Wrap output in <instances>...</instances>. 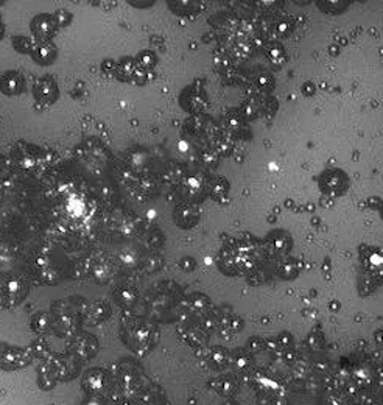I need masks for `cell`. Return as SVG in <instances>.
Returning <instances> with one entry per match:
<instances>
[{
    "instance_id": "6da1fadb",
    "label": "cell",
    "mask_w": 383,
    "mask_h": 405,
    "mask_svg": "<svg viewBox=\"0 0 383 405\" xmlns=\"http://www.w3.org/2000/svg\"><path fill=\"white\" fill-rule=\"evenodd\" d=\"M119 330L120 339L128 346V349L140 357L147 356L159 339V332L154 324L142 317L131 315L128 312H123L119 323Z\"/></svg>"
},
{
    "instance_id": "7a4b0ae2",
    "label": "cell",
    "mask_w": 383,
    "mask_h": 405,
    "mask_svg": "<svg viewBox=\"0 0 383 405\" xmlns=\"http://www.w3.org/2000/svg\"><path fill=\"white\" fill-rule=\"evenodd\" d=\"M73 299H61L53 302L51 315L55 319V332L61 336H71L79 332V326L83 324L86 310H82Z\"/></svg>"
},
{
    "instance_id": "3957f363",
    "label": "cell",
    "mask_w": 383,
    "mask_h": 405,
    "mask_svg": "<svg viewBox=\"0 0 383 405\" xmlns=\"http://www.w3.org/2000/svg\"><path fill=\"white\" fill-rule=\"evenodd\" d=\"M30 282L21 273H5L0 276V310L13 309L27 298Z\"/></svg>"
},
{
    "instance_id": "277c9868",
    "label": "cell",
    "mask_w": 383,
    "mask_h": 405,
    "mask_svg": "<svg viewBox=\"0 0 383 405\" xmlns=\"http://www.w3.org/2000/svg\"><path fill=\"white\" fill-rule=\"evenodd\" d=\"M34 357L27 347L14 346L5 341H0V369L3 371H19L33 363Z\"/></svg>"
},
{
    "instance_id": "5b68a950",
    "label": "cell",
    "mask_w": 383,
    "mask_h": 405,
    "mask_svg": "<svg viewBox=\"0 0 383 405\" xmlns=\"http://www.w3.org/2000/svg\"><path fill=\"white\" fill-rule=\"evenodd\" d=\"M67 352L72 354V356L78 358V360L82 363L92 360L94 357H97V354L100 352L99 339H97V336L92 334L79 330V332L71 336Z\"/></svg>"
},
{
    "instance_id": "8992f818",
    "label": "cell",
    "mask_w": 383,
    "mask_h": 405,
    "mask_svg": "<svg viewBox=\"0 0 383 405\" xmlns=\"http://www.w3.org/2000/svg\"><path fill=\"white\" fill-rule=\"evenodd\" d=\"M33 99L34 106H42L44 110L49 106H53L60 99V88L53 75L39 77L33 84Z\"/></svg>"
},
{
    "instance_id": "52a82bcc",
    "label": "cell",
    "mask_w": 383,
    "mask_h": 405,
    "mask_svg": "<svg viewBox=\"0 0 383 405\" xmlns=\"http://www.w3.org/2000/svg\"><path fill=\"white\" fill-rule=\"evenodd\" d=\"M110 374L103 368H92L88 369L83 374L82 388L88 396H100L110 390Z\"/></svg>"
},
{
    "instance_id": "ba28073f",
    "label": "cell",
    "mask_w": 383,
    "mask_h": 405,
    "mask_svg": "<svg viewBox=\"0 0 383 405\" xmlns=\"http://www.w3.org/2000/svg\"><path fill=\"white\" fill-rule=\"evenodd\" d=\"M30 30L34 41H53L60 28L56 25L53 13H39L30 21Z\"/></svg>"
},
{
    "instance_id": "9c48e42d",
    "label": "cell",
    "mask_w": 383,
    "mask_h": 405,
    "mask_svg": "<svg viewBox=\"0 0 383 405\" xmlns=\"http://www.w3.org/2000/svg\"><path fill=\"white\" fill-rule=\"evenodd\" d=\"M86 271L95 284L105 285L116 275V265L105 256H94L88 260Z\"/></svg>"
},
{
    "instance_id": "30bf717a",
    "label": "cell",
    "mask_w": 383,
    "mask_h": 405,
    "mask_svg": "<svg viewBox=\"0 0 383 405\" xmlns=\"http://www.w3.org/2000/svg\"><path fill=\"white\" fill-rule=\"evenodd\" d=\"M53 368V373L56 376L58 382H69L73 380L79 374V367L82 362L72 356V354H58L53 362L50 363Z\"/></svg>"
},
{
    "instance_id": "8fae6325",
    "label": "cell",
    "mask_w": 383,
    "mask_h": 405,
    "mask_svg": "<svg viewBox=\"0 0 383 405\" xmlns=\"http://www.w3.org/2000/svg\"><path fill=\"white\" fill-rule=\"evenodd\" d=\"M111 315H112V309L110 302L105 299H97V301L89 302L88 307H86L83 323L88 324L90 328L101 326V324L110 321Z\"/></svg>"
},
{
    "instance_id": "7c38bea8",
    "label": "cell",
    "mask_w": 383,
    "mask_h": 405,
    "mask_svg": "<svg viewBox=\"0 0 383 405\" xmlns=\"http://www.w3.org/2000/svg\"><path fill=\"white\" fill-rule=\"evenodd\" d=\"M209 184L210 182L199 173L190 175L182 180V192H184L187 201L195 204L197 201H201L206 197V193H209Z\"/></svg>"
},
{
    "instance_id": "4fadbf2b",
    "label": "cell",
    "mask_w": 383,
    "mask_h": 405,
    "mask_svg": "<svg viewBox=\"0 0 383 405\" xmlns=\"http://www.w3.org/2000/svg\"><path fill=\"white\" fill-rule=\"evenodd\" d=\"M199 208L198 204L190 203V201H184L180 203L178 206L173 210V221L178 225L181 230H192L193 226H197L199 221Z\"/></svg>"
},
{
    "instance_id": "5bb4252c",
    "label": "cell",
    "mask_w": 383,
    "mask_h": 405,
    "mask_svg": "<svg viewBox=\"0 0 383 405\" xmlns=\"http://www.w3.org/2000/svg\"><path fill=\"white\" fill-rule=\"evenodd\" d=\"M27 86L25 75L21 71H7L0 77V93L7 97L24 94Z\"/></svg>"
},
{
    "instance_id": "9a60e30c",
    "label": "cell",
    "mask_w": 383,
    "mask_h": 405,
    "mask_svg": "<svg viewBox=\"0 0 383 405\" xmlns=\"http://www.w3.org/2000/svg\"><path fill=\"white\" fill-rule=\"evenodd\" d=\"M30 56L38 66L47 67L58 60V47H56L53 41H34V47Z\"/></svg>"
},
{
    "instance_id": "2e32d148",
    "label": "cell",
    "mask_w": 383,
    "mask_h": 405,
    "mask_svg": "<svg viewBox=\"0 0 383 405\" xmlns=\"http://www.w3.org/2000/svg\"><path fill=\"white\" fill-rule=\"evenodd\" d=\"M112 296L119 307H122L123 310H128L136 304L137 298H139V292H137V289L133 287V285L122 284V285H117Z\"/></svg>"
},
{
    "instance_id": "e0dca14e",
    "label": "cell",
    "mask_w": 383,
    "mask_h": 405,
    "mask_svg": "<svg viewBox=\"0 0 383 405\" xmlns=\"http://www.w3.org/2000/svg\"><path fill=\"white\" fill-rule=\"evenodd\" d=\"M30 328L34 334L38 335H49L55 329V319L51 312L39 310L34 313L30 319Z\"/></svg>"
},
{
    "instance_id": "ac0fdd59",
    "label": "cell",
    "mask_w": 383,
    "mask_h": 405,
    "mask_svg": "<svg viewBox=\"0 0 383 405\" xmlns=\"http://www.w3.org/2000/svg\"><path fill=\"white\" fill-rule=\"evenodd\" d=\"M139 69L134 56H123L117 61L116 79L120 83H133L136 72Z\"/></svg>"
},
{
    "instance_id": "d6986e66",
    "label": "cell",
    "mask_w": 383,
    "mask_h": 405,
    "mask_svg": "<svg viewBox=\"0 0 383 405\" xmlns=\"http://www.w3.org/2000/svg\"><path fill=\"white\" fill-rule=\"evenodd\" d=\"M346 176L343 175L338 170H334V172H328L323 175V189L328 191L330 195H340V193L346 189L347 182Z\"/></svg>"
},
{
    "instance_id": "ffe728a7",
    "label": "cell",
    "mask_w": 383,
    "mask_h": 405,
    "mask_svg": "<svg viewBox=\"0 0 383 405\" xmlns=\"http://www.w3.org/2000/svg\"><path fill=\"white\" fill-rule=\"evenodd\" d=\"M28 349L32 351L34 358H39V360H42V363H51L56 358V356H58V354L53 351V347L49 345V341H45L44 339L33 340L32 343L28 345Z\"/></svg>"
},
{
    "instance_id": "44dd1931",
    "label": "cell",
    "mask_w": 383,
    "mask_h": 405,
    "mask_svg": "<svg viewBox=\"0 0 383 405\" xmlns=\"http://www.w3.org/2000/svg\"><path fill=\"white\" fill-rule=\"evenodd\" d=\"M58 385V379L53 373V368H51L50 363H42L38 369V386L44 391H50Z\"/></svg>"
},
{
    "instance_id": "7402d4cb",
    "label": "cell",
    "mask_w": 383,
    "mask_h": 405,
    "mask_svg": "<svg viewBox=\"0 0 383 405\" xmlns=\"http://www.w3.org/2000/svg\"><path fill=\"white\" fill-rule=\"evenodd\" d=\"M227 192H230V184H227L226 178L223 176H219L214 181H210L209 184V195L212 197L215 201H225V198L227 197Z\"/></svg>"
},
{
    "instance_id": "603a6c76",
    "label": "cell",
    "mask_w": 383,
    "mask_h": 405,
    "mask_svg": "<svg viewBox=\"0 0 383 405\" xmlns=\"http://www.w3.org/2000/svg\"><path fill=\"white\" fill-rule=\"evenodd\" d=\"M136 62L139 66V69H144L148 72H154L158 66V55L153 50H140L136 56Z\"/></svg>"
},
{
    "instance_id": "cb8c5ba5",
    "label": "cell",
    "mask_w": 383,
    "mask_h": 405,
    "mask_svg": "<svg viewBox=\"0 0 383 405\" xmlns=\"http://www.w3.org/2000/svg\"><path fill=\"white\" fill-rule=\"evenodd\" d=\"M209 363L214 369H221L227 365V360H230V354H227L226 349L223 347H214L212 351L209 352Z\"/></svg>"
},
{
    "instance_id": "d4e9b609",
    "label": "cell",
    "mask_w": 383,
    "mask_h": 405,
    "mask_svg": "<svg viewBox=\"0 0 383 405\" xmlns=\"http://www.w3.org/2000/svg\"><path fill=\"white\" fill-rule=\"evenodd\" d=\"M187 306H188V309L195 310L197 313H204L210 309V306L212 304H210V299L208 298V296H204L201 293H195L188 298Z\"/></svg>"
},
{
    "instance_id": "484cf974",
    "label": "cell",
    "mask_w": 383,
    "mask_h": 405,
    "mask_svg": "<svg viewBox=\"0 0 383 405\" xmlns=\"http://www.w3.org/2000/svg\"><path fill=\"white\" fill-rule=\"evenodd\" d=\"M11 45L16 50L17 53L21 55H32L33 47H34V41L28 36H13L11 38Z\"/></svg>"
},
{
    "instance_id": "4316f807",
    "label": "cell",
    "mask_w": 383,
    "mask_h": 405,
    "mask_svg": "<svg viewBox=\"0 0 383 405\" xmlns=\"http://www.w3.org/2000/svg\"><path fill=\"white\" fill-rule=\"evenodd\" d=\"M210 386H212L219 395H232L236 384H234L232 379L230 378H220V379H214Z\"/></svg>"
},
{
    "instance_id": "83f0119b",
    "label": "cell",
    "mask_w": 383,
    "mask_h": 405,
    "mask_svg": "<svg viewBox=\"0 0 383 405\" xmlns=\"http://www.w3.org/2000/svg\"><path fill=\"white\" fill-rule=\"evenodd\" d=\"M53 18L56 21V25H58V28H66V27H69L72 24L73 14L71 13V11H67L64 8H60L53 13Z\"/></svg>"
},
{
    "instance_id": "f1b7e54d",
    "label": "cell",
    "mask_w": 383,
    "mask_h": 405,
    "mask_svg": "<svg viewBox=\"0 0 383 405\" xmlns=\"http://www.w3.org/2000/svg\"><path fill=\"white\" fill-rule=\"evenodd\" d=\"M101 73L105 75L108 79H116V71H117V61L112 58H106L101 61L100 64Z\"/></svg>"
},
{
    "instance_id": "f546056e",
    "label": "cell",
    "mask_w": 383,
    "mask_h": 405,
    "mask_svg": "<svg viewBox=\"0 0 383 405\" xmlns=\"http://www.w3.org/2000/svg\"><path fill=\"white\" fill-rule=\"evenodd\" d=\"M273 238V247L277 251H287L290 248V237L285 236L284 232H276L270 236Z\"/></svg>"
},
{
    "instance_id": "4dcf8cb0",
    "label": "cell",
    "mask_w": 383,
    "mask_h": 405,
    "mask_svg": "<svg viewBox=\"0 0 383 405\" xmlns=\"http://www.w3.org/2000/svg\"><path fill=\"white\" fill-rule=\"evenodd\" d=\"M153 79H154V72H148V71H144V69H137L133 83L136 84V86H145V84L153 82Z\"/></svg>"
},
{
    "instance_id": "1f68e13d",
    "label": "cell",
    "mask_w": 383,
    "mask_h": 405,
    "mask_svg": "<svg viewBox=\"0 0 383 405\" xmlns=\"http://www.w3.org/2000/svg\"><path fill=\"white\" fill-rule=\"evenodd\" d=\"M162 264H164L162 256H159V254H151L150 258H148V259L145 260V270H147V273L159 271V270H161Z\"/></svg>"
},
{
    "instance_id": "d6a6232c",
    "label": "cell",
    "mask_w": 383,
    "mask_h": 405,
    "mask_svg": "<svg viewBox=\"0 0 383 405\" xmlns=\"http://www.w3.org/2000/svg\"><path fill=\"white\" fill-rule=\"evenodd\" d=\"M268 56H270V60L274 62V64H282L285 61V53L282 47H279V45H271L270 50H268Z\"/></svg>"
},
{
    "instance_id": "836d02e7",
    "label": "cell",
    "mask_w": 383,
    "mask_h": 405,
    "mask_svg": "<svg viewBox=\"0 0 383 405\" xmlns=\"http://www.w3.org/2000/svg\"><path fill=\"white\" fill-rule=\"evenodd\" d=\"M203 162L204 165H208L209 169H214L217 167V164H219V153H214V151H204L203 153Z\"/></svg>"
},
{
    "instance_id": "e575fe53",
    "label": "cell",
    "mask_w": 383,
    "mask_h": 405,
    "mask_svg": "<svg viewBox=\"0 0 383 405\" xmlns=\"http://www.w3.org/2000/svg\"><path fill=\"white\" fill-rule=\"evenodd\" d=\"M180 267H181V270H184V271H192L197 268V262H195V259H192V258H184V259H181Z\"/></svg>"
},
{
    "instance_id": "d590c367",
    "label": "cell",
    "mask_w": 383,
    "mask_h": 405,
    "mask_svg": "<svg viewBox=\"0 0 383 405\" xmlns=\"http://www.w3.org/2000/svg\"><path fill=\"white\" fill-rule=\"evenodd\" d=\"M257 84H259V88L262 90H268V89L273 88V82H271L270 77H260L259 79H257Z\"/></svg>"
},
{
    "instance_id": "8d00e7d4",
    "label": "cell",
    "mask_w": 383,
    "mask_h": 405,
    "mask_svg": "<svg viewBox=\"0 0 383 405\" xmlns=\"http://www.w3.org/2000/svg\"><path fill=\"white\" fill-rule=\"evenodd\" d=\"M82 405H105V402H103V397L100 396H88Z\"/></svg>"
},
{
    "instance_id": "74e56055",
    "label": "cell",
    "mask_w": 383,
    "mask_h": 405,
    "mask_svg": "<svg viewBox=\"0 0 383 405\" xmlns=\"http://www.w3.org/2000/svg\"><path fill=\"white\" fill-rule=\"evenodd\" d=\"M256 112H257L256 105H253V103H247V105L243 106V114H245V117L253 119V117L256 116Z\"/></svg>"
},
{
    "instance_id": "f35d334b",
    "label": "cell",
    "mask_w": 383,
    "mask_h": 405,
    "mask_svg": "<svg viewBox=\"0 0 383 405\" xmlns=\"http://www.w3.org/2000/svg\"><path fill=\"white\" fill-rule=\"evenodd\" d=\"M5 32H7V27H5L2 14H0V41H2V39L5 38Z\"/></svg>"
},
{
    "instance_id": "ab89813d",
    "label": "cell",
    "mask_w": 383,
    "mask_h": 405,
    "mask_svg": "<svg viewBox=\"0 0 383 405\" xmlns=\"http://www.w3.org/2000/svg\"><path fill=\"white\" fill-rule=\"evenodd\" d=\"M3 199H5V189H3V186H2V182H0V206H2V203H3Z\"/></svg>"
},
{
    "instance_id": "60d3db41",
    "label": "cell",
    "mask_w": 383,
    "mask_h": 405,
    "mask_svg": "<svg viewBox=\"0 0 383 405\" xmlns=\"http://www.w3.org/2000/svg\"><path fill=\"white\" fill-rule=\"evenodd\" d=\"M51 405H56V404H51Z\"/></svg>"
}]
</instances>
